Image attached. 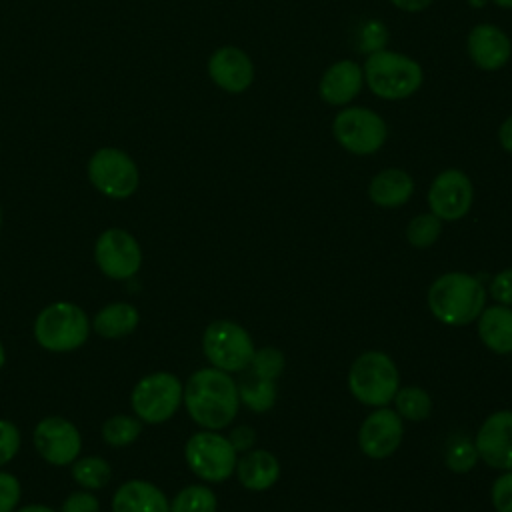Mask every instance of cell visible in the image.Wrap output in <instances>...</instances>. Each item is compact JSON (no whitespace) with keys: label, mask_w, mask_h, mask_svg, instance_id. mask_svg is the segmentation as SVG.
I'll list each match as a JSON object with an SVG mask.
<instances>
[{"label":"cell","mask_w":512,"mask_h":512,"mask_svg":"<svg viewBox=\"0 0 512 512\" xmlns=\"http://www.w3.org/2000/svg\"><path fill=\"white\" fill-rule=\"evenodd\" d=\"M72 478L84 490H100L112 478V466L100 456H84L72 462Z\"/></svg>","instance_id":"cell-24"},{"label":"cell","mask_w":512,"mask_h":512,"mask_svg":"<svg viewBox=\"0 0 512 512\" xmlns=\"http://www.w3.org/2000/svg\"><path fill=\"white\" fill-rule=\"evenodd\" d=\"M20 450V430L14 422L0 418V466L10 462Z\"/></svg>","instance_id":"cell-33"},{"label":"cell","mask_w":512,"mask_h":512,"mask_svg":"<svg viewBox=\"0 0 512 512\" xmlns=\"http://www.w3.org/2000/svg\"><path fill=\"white\" fill-rule=\"evenodd\" d=\"M414 194V180L402 168H386L378 172L368 186V196L376 206L398 208Z\"/></svg>","instance_id":"cell-21"},{"label":"cell","mask_w":512,"mask_h":512,"mask_svg":"<svg viewBox=\"0 0 512 512\" xmlns=\"http://www.w3.org/2000/svg\"><path fill=\"white\" fill-rule=\"evenodd\" d=\"M404 436V424L396 410L380 406L370 412L358 430L360 450L374 460H384L396 452Z\"/></svg>","instance_id":"cell-14"},{"label":"cell","mask_w":512,"mask_h":512,"mask_svg":"<svg viewBox=\"0 0 512 512\" xmlns=\"http://www.w3.org/2000/svg\"><path fill=\"white\" fill-rule=\"evenodd\" d=\"M188 468L206 482H222L236 470V450L228 438L216 430L192 434L184 446Z\"/></svg>","instance_id":"cell-9"},{"label":"cell","mask_w":512,"mask_h":512,"mask_svg":"<svg viewBox=\"0 0 512 512\" xmlns=\"http://www.w3.org/2000/svg\"><path fill=\"white\" fill-rule=\"evenodd\" d=\"M202 350L208 362L224 372H242L254 356L250 334L232 320H216L202 334Z\"/></svg>","instance_id":"cell-6"},{"label":"cell","mask_w":512,"mask_h":512,"mask_svg":"<svg viewBox=\"0 0 512 512\" xmlns=\"http://www.w3.org/2000/svg\"><path fill=\"white\" fill-rule=\"evenodd\" d=\"M248 368L252 374L260 378L276 380V376H280V372L284 370V354L272 346L254 350V356Z\"/></svg>","instance_id":"cell-32"},{"label":"cell","mask_w":512,"mask_h":512,"mask_svg":"<svg viewBox=\"0 0 512 512\" xmlns=\"http://www.w3.org/2000/svg\"><path fill=\"white\" fill-rule=\"evenodd\" d=\"M478 458L496 470H512V410L490 414L476 432Z\"/></svg>","instance_id":"cell-15"},{"label":"cell","mask_w":512,"mask_h":512,"mask_svg":"<svg viewBox=\"0 0 512 512\" xmlns=\"http://www.w3.org/2000/svg\"><path fill=\"white\" fill-rule=\"evenodd\" d=\"M440 232H442V220L438 216H434L432 212L418 214L406 226V240L414 248H428L438 240Z\"/></svg>","instance_id":"cell-29"},{"label":"cell","mask_w":512,"mask_h":512,"mask_svg":"<svg viewBox=\"0 0 512 512\" xmlns=\"http://www.w3.org/2000/svg\"><path fill=\"white\" fill-rule=\"evenodd\" d=\"M478 452H476V446L470 438L466 436H460V438H454L448 448H446V456H444V462L448 466V470L456 472V474H466L470 472L476 462H478Z\"/></svg>","instance_id":"cell-31"},{"label":"cell","mask_w":512,"mask_h":512,"mask_svg":"<svg viewBox=\"0 0 512 512\" xmlns=\"http://www.w3.org/2000/svg\"><path fill=\"white\" fill-rule=\"evenodd\" d=\"M216 494L202 484L182 488L170 502V512H216Z\"/></svg>","instance_id":"cell-27"},{"label":"cell","mask_w":512,"mask_h":512,"mask_svg":"<svg viewBox=\"0 0 512 512\" xmlns=\"http://www.w3.org/2000/svg\"><path fill=\"white\" fill-rule=\"evenodd\" d=\"M478 336L482 344L496 354L512 352V308L488 306L478 316Z\"/></svg>","instance_id":"cell-22"},{"label":"cell","mask_w":512,"mask_h":512,"mask_svg":"<svg viewBox=\"0 0 512 512\" xmlns=\"http://www.w3.org/2000/svg\"><path fill=\"white\" fill-rule=\"evenodd\" d=\"M184 386L170 372H152L140 378L130 394L134 414L146 424H162L182 404Z\"/></svg>","instance_id":"cell-7"},{"label":"cell","mask_w":512,"mask_h":512,"mask_svg":"<svg viewBox=\"0 0 512 512\" xmlns=\"http://www.w3.org/2000/svg\"><path fill=\"white\" fill-rule=\"evenodd\" d=\"M490 496L496 512H512V470H506L494 480Z\"/></svg>","instance_id":"cell-34"},{"label":"cell","mask_w":512,"mask_h":512,"mask_svg":"<svg viewBox=\"0 0 512 512\" xmlns=\"http://www.w3.org/2000/svg\"><path fill=\"white\" fill-rule=\"evenodd\" d=\"M234 472L244 488L252 492H262L274 486L280 478V462L268 450H252L236 460Z\"/></svg>","instance_id":"cell-20"},{"label":"cell","mask_w":512,"mask_h":512,"mask_svg":"<svg viewBox=\"0 0 512 512\" xmlns=\"http://www.w3.org/2000/svg\"><path fill=\"white\" fill-rule=\"evenodd\" d=\"M138 322H140V314L132 304L112 302L104 306L100 312H96L92 320V328L102 338H122L134 332Z\"/></svg>","instance_id":"cell-23"},{"label":"cell","mask_w":512,"mask_h":512,"mask_svg":"<svg viewBox=\"0 0 512 512\" xmlns=\"http://www.w3.org/2000/svg\"><path fill=\"white\" fill-rule=\"evenodd\" d=\"M468 4H470L472 8H482V6L488 4V0H468Z\"/></svg>","instance_id":"cell-42"},{"label":"cell","mask_w":512,"mask_h":512,"mask_svg":"<svg viewBox=\"0 0 512 512\" xmlns=\"http://www.w3.org/2000/svg\"><path fill=\"white\" fill-rule=\"evenodd\" d=\"M390 2L404 12H422L432 4V0H390Z\"/></svg>","instance_id":"cell-40"},{"label":"cell","mask_w":512,"mask_h":512,"mask_svg":"<svg viewBox=\"0 0 512 512\" xmlns=\"http://www.w3.org/2000/svg\"><path fill=\"white\" fill-rule=\"evenodd\" d=\"M112 512H170L164 492L146 480H128L112 496Z\"/></svg>","instance_id":"cell-19"},{"label":"cell","mask_w":512,"mask_h":512,"mask_svg":"<svg viewBox=\"0 0 512 512\" xmlns=\"http://www.w3.org/2000/svg\"><path fill=\"white\" fill-rule=\"evenodd\" d=\"M490 296L502 306H512V268H506L492 278Z\"/></svg>","instance_id":"cell-37"},{"label":"cell","mask_w":512,"mask_h":512,"mask_svg":"<svg viewBox=\"0 0 512 512\" xmlns=\"http://www.w3.org/2000/svg\"><path fill=\"white\" fill-rule=\"evenodd\" d=\"M92 186L108 198H128L138 188V168L134 160L118 148H100L88 162Z\"/></svg>","instance_id":"cell-10"},{"label":"cell","mask_w":512,"mask_h":512,"mask_svg":"<svg viewBox=\"0 0 512 512\" xmlns=\"http://www.w3.org/2000/svg\"><path fill=\"white\" fill-rule=\"evenodd\" d=\"M394 406L400 418H406L410 422H420L430 416L432 398L424 388L404 386V388H398V392L394 394Z\"/></svg>","instance_id":"cell-26"},{"label":"cell","mask_w":512,"mask_h":512,"mask_svg":"<svg viewBox=\"0 0 512 512\" xmlns=\"http://www.w3.org/2000/svg\"><path fill=\"white\" fill-rule=\"evenodd\" d=\"M498 140H500V146L512 154V114L500 124V130H498Z\"/></svg>","instance_id":"cell-39"},{"label":"cell","mask_w":512,"mask_h":512,"mask_svg":"<svg viewBox=\"0 0 512 512\" xmlns=\"http://www.w3.org/2000/svg\"><path fill=\"white\" fill-rule=\"evenodd\" d=\"M230 444L234 446L236 452H246L254 442H256V432L250 426H236L230 436Z\"/></svg>","instance_id":"cell-38"},{"label":"cell","mask_w":512,"mask_h":512,"mask_svg":"<svg viewBox=\"0 0 512 512\" xmlns=\"http://www.w3.org/2000/svg\"><path fill=\"white\" fill-rule=\"evenodd\" d=\"M142 432V420L138 416L116 414L102 424V438L110 446H128Z\"/></svg>","instance_id":"cell-28"},{"label":"cell","mask_w":512,"mask_h":512,"mask_svg":"<svg viewBox=\"0 0 512 512\" xmlns=\"http://www.w3.org/2000/svg\"><path fill=\"white\" fill-rule=\"evenodd\" d=\"M0 226H2V210H0Z\"/></svg>","instance_id":"cell-45"},{"label":"cell","mask_w":512,"mask_h":512,"mask_svg":"<svg viewBox=\"0 0 512 512\" xmlns=\"http://www.w3.org/2000/svg\"><path fill=\"white\" fill-rule=\"evenodd\" d=\"M184 406L204 430H222L238 414L240 396L234 378L218 368L196 370L184 386Z\"/></svg>","instance_id":"cell-1"},{"label":"cell","mask_w":512,"mask_h":512,"mask_svg":"<svg viewBox=\"0 0 512 512\" xmlns=\"http://www.w3.org/2000/svg\"><path fill=\"white\" fill-rule=\"evenodd\" d=\"M4 360H6V354H4V346H2V342H0V368L4 366Z\"/></svg>","instance_id":"cell-44"},{"label":"cell","mask_w":512,"mask_h":512,"mask_svg":"<svg viewBox=\"0 0 512 512\" xmlns=\"http://www.w3.org/2000/svg\"><path fill=\"white\" fill-rule=\"evenodd\" d=\"M14 512H54V510L44 506V504H28V506H22V508H18Z\"/></svg>","instance_id":"cell-41"},{"label":"cell","mask_w":512,"mask_h":512,"mask_svg":"<svg viewBox=\"0 0 512 512\" xmlns=\"http://www.w3.org/2000/svg\"><path fill=\"white\" fill-rule=\"evenodd\" d=\"M364 82V72L354 60H338L330 64L318 84L320 98L330 106H346L352 102Z\"/></svg>","instance_id":"cell-18"},{"label":"cell","mask_w":512,"mask_h":512,"mask_svg":"<svg viewBox=\"0 0 512 512\" xmlns=\"http://www.w3.org/2000/svg\"><path fill=\"white\" fill-rule=\"evenodd\" d=\"M336 142L356 156L378 152L388 136L386 122L380 114L364 106H350L336 114L332 122Z\"/></svg>","instance_id":"cell-8"},{"label":"cell","mask_w":512,"mask_h":512,"mask_svg":"<svg viewBox=\"0 0 512 512\" xmlns=\"http://www.w3.org/2000/svg\"><path fill=\"white\" fill-rule=\"evenodd\" d=\"M88 334V316L72 302H52L34 320V338L50 352L76 350L88 340Z\"/></svg>","instance_id":"cell-5"},{"label":"cell","mask_w":512,"mask_h":512,"mask_svg":"<svg viewBox=\"0 0 512 512\" xmlns=\"http://www.w3.org/2000/svg\"><path fill=\"white\" fill-rule=\"evenodd\" d=\"M238 396L252 412H268L276 402V384L250 372V378H244L238 386Z\"/></svg>","instance_id":"cell-25"},{"label":"cell","mask_w":512,"mask_h":512,"mask_svg":"<svg viewBox=\"0 0 512 512\" xmlns=\"http://www.w3.org/2000/svg\"><path fill=\"white\" fill-rule=\"evenodd\" d=\"M388 44V28L378 18H366L360 22L356 32V50L370 56L374 52L386 50Z\"/></svg>","instance_id":"cell-30"},{"label":"cell","mask_w":512,"mask_h":512,"mask_svg":"<svg viewBox=\"0 0 512 512\" xmlns=\"http://www.w3.org/2000/svg\"><path fill=\"white\" fill-rule=\"evenodd\" d=\"M474 202L472 180L458 168L442 170L428 188V206L440 220H460Z\"/></svg>","instance_id":"cell-12"},{"label":"cell","mask_w":512,"mask_h":512,"mask_svg":"<svg viewBox=\"0 0 512 512\" xmlns=\"http://www.w3.org/2000/svg\"><path fill=\"white\" fill-rule=\"evenodd\" d=\"M212 82L230 94H240L254 82V64L250 56L236 46H222L208 60Z\"/></svg>","instance_id":"cell-17"},{"label":"cell","mask_w":512,"mask_h":512,"mask_svg":"<svg viewBox=\"0 0 512 512\" xmlns=\"http://www.w3.org/2000/svg\"><path fill=\"white\" fill-rule=\"evenodd\" d=\"M94 258L104 276L112 280H128L140 270L142 250L130 232L108 228L96 240Z\"/></svg>","instance_id":"cell-11"},{"label":"cell","mask_w":512,"mask_h":512,"mask_svg":"<svg viewBox=\"0 0 512 512\" xmlns=\"http://www.w3.org/2000/svg\"><path fill=\"white\" fill-rule=\"evenodd\" d=\"M500 8H512V0H492Z\"/></svg>","instance_id":"cell-43"},{"label":"cell","mask_w":512,"mask_h":512,"mask_svg":"<svg viewBox=\"0 0 512 512\" xmlns=\"http://www.w3.org/2000/svg\"><path fill=\"white\" fill-rule=\"evenodd\" d=\"M466 50L470 60L486 72L504 68L512 56V42L508 34L496 24H476L468 32Z\"/></svg>","instance_id":"cell-16"},{"label":"cell","mask_w":512,"mask_h":512,"mask_svg":"<svg viewBox=\"0 0 512 512\" xmlns=\"http://www.w3.org/2000/svg\"><path fill=\"white\" fill-rule=\"evenodd\" d=\"M34 446L48 464L66 466L80 456L82 438L70 420L48 416L42 418L34 428Z\"/></svg>","instance_id":"cell-13"},{"label":"cell","mask_w":512,"mask_h":512,"mask_svg":"<svg viewBox=\"0 0 512 512\" xmlns=\"http://www.w3.org/2000/svg\"><path fill=\"white\" fill-rule=\"evenodd\" d=\"M20 482L10 472H0V512H14L20 502Z\"/></svg>","instance_id":"cell-35"},{"label":"cell","mask_w":512,"mask_h":512,"mask_svg":"<svg viewBox=\"0 0 512 512\" xmlns=\"http://www.w3.org/2000/svg\"><path fill=\"white\" fill-rule=\"evenodd\" d=\"M348 388L352 396L366 406H388L400 388L398 368L388 354L368 350L352 362Z\"/></svg>","instance_id":"cell-4"},{"label":"cell","mask_w":512,"mask_h":512,"mask_svg":"<svg viewBox=\"0 0 512 512\" xmlns=\"http://www.w3.org/2000/svg\"><path fill=\"white\" fill-rule=\"evenodd\" d=\"M428 308L446 326H466L486 308V290L466 272H446L430 284Z\"/></svg>","instance_id":"cell-2"},{"label":"cell","mask_w":512,"mask_h":512,"mask_svg":"<svg viewBox=\"0 0 512 512\" xmlns=\"http://www.w3.org/2000/svg\"><path fill=\"white\" fill-rule=\"evenodd\" d=\"M60 512H100V502L90 490H76L62 502Z\"/></svg>","instance_id":"cell-36"},{"label":"cell","mask_w":512,"mask_h":512,"mask_svg":"<svg viewBox=\"0 0 512 512\" xmlns=\"http://www.w3.org/2000/svg\"><path fill=\"white\" fill-rule=\"evenodd\" d=\"M364 82L382 100H404L418 92L424 80L422 66L400 52L380 50L366 58Z\"/></svg>","instance_id":"cell-3"}]
</instances>
